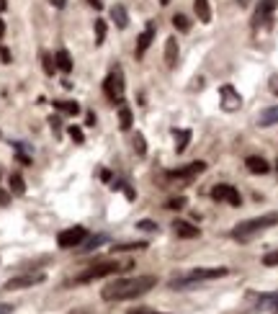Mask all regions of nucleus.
<instances>
[{"label": "nucleus", "mask_w": 278, "mask_h": 314, "mask_svg": "<svg viewBox=\"0 0 278 314\" xmlns=\"http://www.w3.org/2000/svg\"><path fill=\"white\" fill-rule=\"evenodd\" d=\"M103 91L108 96V101H114V103H124V75L119 67H114L111 72H108V78L103 83Z\"/></svg>", "instance_id": "nucleus-5"}, {"label": "nucleus", "mask_w": 278, "mask_h": 314, "mask_svg": "<svg viewBox=\"0 0 278 314\" xmlns=\"http://www.w3.org/2000/svg\"><path fill=\"white\" fill-rule=\"evenodd\" d=\"M88 5H93L96 10H101V8H103V3H101V0H88Z\"/></svg>", "instance_id": "nucleus-41"}, {"label": "nucleus", "mask_w": 278, "mask_h": 314, "mask_svg": "<svg viewBox=\"0 0 278 314\" xmlns=\"http://www.w3.org/2000/svg\"><path fill=\"white\" fill-rule=\"evenodd\" d=\"M111 21L119 28H127L129 26V13H127V8H124V5H114L111 8Z\"/></svg>", "instance_id": "nucleus-17"}, {"label": "nucleus", "mask_w": 278, "mask_h": 314, "mask_svg": "<svg viewBox=\"0 0 278 314\" xmlns=\"http://www.w3.org/2000/svg\"><path fill=\"white\" fill-rule=\"evenodd\" d=\"M276 224H278V211H268L263 216H255V219H247V221L237 224V227L232 229V237H235V240H250L253 234L268 229V227H276Z\"/></svg>", "instance_id": "nucleus-3"}, {"label": "nucleus", "mask_w": 278, "mask_h": 314, "mask_svg": "<svg viewBox=\"0 0 278 314\" xmlns=\"http://www.w3.org/2000/svg\"><path fill=\"white\" fill-rule=\"evenodd\" d=\"M41 67H44V72L46 75H54V70H57V62H54V57L52 54H41Z\"/></svg>", "instance_id": "nucleus-28"}, {"label": "nucleus", "mask_w": 278, "mask_h": 314, "mask_svg": "<svg viewBox=\"0 0 278 314\" xmlns=\"http://www.w3.org/2000/svg\"><path fill=\"white\" fill-rule=\"evenodd\" d=\"M219 96H222V108H224L227 113L237 111V108L242 106V96L235 91V85H222V88H219Z\"/></svg>", "instance_id": "nucleus-11"}, {"label": "nucleus", "mask_w": 278, "mask_h": 314, "mask_svg": "<svg viewBox=\"0 0 278 314\" xmlns=\"http://www.w3.org/2000/svg\"><path fill=\"white\" fill-rule=\"evenodd\" d=\"M183 206H185V196H178V199H170L165 209H170V211H180Z\"/></svg>", "instance_id": "nucleus-31"}, {"label": "nucleus", "mask_w": 278, "mask_h": 314, "mask_svg": "<svg viewBox=\"0 0 278 314\" xmlns=\"http://www.w3.org/2000/svg\"><path fill=\"white\" fill-rule=\"evenodd\" d=\"M106 242V234H98V237H90V240L85 242V247H80L83 252H90V250H96L98 245H103Z\"/></svg>", "instance_id": "nucleus-29"}, {"label": "nucleus", "mask_w": 278, "mask_h": 314, "mask_svg": "<svg viewBox=\"0 0 278 314\" xmlns=\"http://www.w3.org/2000/svg\"><path fill=\"white\" fill-rule=\"evenodd\" d=\"M103 39H106V21H96V44H103Z\"/></svg>", "instance_id": "nucleus-32"}, {"label": "nucleus", "mask_w": 278, "mask_h": 314, "mask_svg": "<svg viewBox=\"0 0 278 314\" xmlns=\"http://www.w3.org/2000/svg\"><path fill=\"white\" fill-rule=\"evenodd\" d=\"M119 129L121 131H129L132 129V111H129V106H119Z\"/></svg>", "instance_id": "nucleus-22"}, {"label": "nucleus", "mask_w": 278, "mask_h": 314, "mask_svg": "<svg viewBox=\"0 0 278 314\" xmlns=\"http://www.w3.org/2000/svg\"><path fill=\"white\" fill-rule=\"evenodd\" d=\"M67 134H70V137H72L77 144H83V142H85V137H83V129H80V126H70V129H67Z\"/></svg>", "instance_id": "nucleus-33"}, {"label": "nucleus", "mask_w": 278, "mask_h": 314, "mask_svg": "<svg viewBox=\"0 0 278 314\" xmlns=\"http://www.w3.org/2000/svg\"><path fill=\"white\" fill-rule=\"evenodd\" d=\"M5 8H8V0H0V13H3Z\"/></svg>", "instance_id": "nucleus-44"}, {"label": "nucleus", "mask_w": 278, "mask_h": 314, "mask_svg": "<svg viewBox=\"0 0 278 314\" xmlns=\"http://www.w3.org/2000/svg\"><path fill=\"white\" fill-rule=\"evenodd\" d=\"M276 170H278V162H276Z\"/></svg>", "instance_id": "nucleus-46"}, {"label": "nucleus", "mask_w": 278, "mask_h": 314, "mask_svg": "<svg viewBox=\"0 0 278 314\" xmlns=\"http://www.w3.org/2000/svg\"><path fill=\"white\" fill-rule=\"evenodd\" d=\"M54 62H57V70H62V72H72V57H70L67 49H59V52L54 54Z\"/></svg>", "instance_id": "nucleus-18"}, {"label": "nucleus", "mask_w": 278, "mask_h": 314, "mask_svg": "<svg viewBox=\"0 0 278 314\" xmlns=\"http://www.w3.org/2000/svg\"><path fill=\"white\" fill-rule=\"evenodd\" d=\"M46 276L44 273H23V276H15L10 281H5V291H21V289H31L36 283H44Z\"/></svg>", "instance_id": "nucleus-7"}, {"label": "nucleus", "mask_w": 278, "mask_h": 314, "mask_svg": "<svg viewBox=\"0 0 278 314\" xmlns=\"http://www.w3.org/2000/svg\"><path fill=\"white\" fill-rule=\"evenodd\" d=\"M85 124H88V126H96V113H93V111L85 113Z\"/></svg>", "instance_id": "nucleus-39"}, {"label": "nucleus", "mask_w": 278, "mask_h": 314, "mask_svg": "<svg viewBox=\"0 0 278 314\" xmlns=\"http://www.w3.org/2000/svg\"><path fill=\"white\" fill-rule=\"evenodd\" d=\"M0 137H3V134H0Z\"/></svg>", "instance_id": "nucleus-47"}, {"label": "nucleus", "mask_w": 278, "mask_h": 314, "mask_svg": "<svg viewBox=\"0 0 278 314\" xmlns=\"http://www.w3.org/2000/svg\"><path fill=\"white\" fill-rule=\"evenodd\" d=\"M258 304H260V307H268L273 314H278V291H273V294H263V296L258 299Z\"/></svg>", "instance_id": "nucleus-23"}, {"label": "nucleus", "mask_w": 278, "mask_h": 314, "mask_svg": "<svg viewBox=\"0 0 278 314\" xmlns=\"http://www.w3.org/2000/svg\"><path fill=\"white\" fill-rule=\"evenodd\" d=\"M245 165H247V170H250L253 175H266V173L271 170L268 160H263V157H258V155H250V157L245 160Z\"/></svg>", "instance_id": "nucleus-14"}, {"label": "nucleus", "mask_w": 278, "mask_h": 314, "mask_svg": "<svg viewBox=\"0 0 278 314\" xmlns=\"http://www.w3.org/2000/svg\"><path fill=\"white\" fill-rule=\"evenodd\" d=\"M237 3H240V5H247V3H250V0H237Z\"/></svg>", "instance_id": "nucleus-45"}, {"label": "nucleus", "mask_w": 278, "mask_h": 314, "mask_svg": "<svg viewBox=\"0 0 278 314\" xmlns=\"http://www.w3.org/2000/svg\"><path fill=\"white\" fill-rule=\"evenodd\" d=\"M263 265H266V268H276L278 265V250L266 252V255H263Z\"/></svg>", "instance_id": "nucleus-30"}, {"label": "nucleus", "mask_w": 278, "mask_h": 314, "mask_svg": "<svg viewBox=\"0 0 278 314\" xmlns=\"http://www.w3.org/2000/svg\"><path fill=\"white\" fill-rule=\"evenodd\" d=\"M157 286V276H137V278H119L114 283L101 291V296L106 302H124V299H134V296H142L149 289Z\"/></svg>", "instance_id": "nucleus-1"}, {"label": "nucleus", "mask_w": 278, "mask_h": 314, "mask_svg": "<svg viewBox=\"0 0 278 314\" xmlns=\"http://www.w3.org/2000/svg\"><path fill=\"white\" fill-rule=\"evenodd\" d=\"M49 124H52V131L59 137V134H62V121H59V116H52V118H49Z\"/></svg>", "instance_id": "nucleus-36"}, {"label": "nucleus", "mask_w": 278, "mask_h": 314, "mask_svg": "<svg viewBox=\"0 0 278 314\" xmlns=\"http://www.w3.org/2000/svg\"><path fill=\"white\" fill-rule=\"evenodd\" d=\"M0 59H3L5 65H10V49L8 47H0Z\"/></svg>", "instance_id": "nucleus-38"}, {"label": "nucleus", "mask_w": 278, "mask_h": 314, "mask_svg": "<svg viewBox=\"0 0 278 314\" xmlns=\"http://www.w3.org/2000/svg\"><path fill=\"white\" fill-rule=\"evenodd\" d=\"M211 199H216V201H227L229 206H240V204H242L240 191H237L235 186H229V183L214 186V188H211Z\"/></svg>", "instance_id": "nucleus-8"}, {"label": "nucleus", "mask_w": 278, "mask_h": 314, "mask_svg": "<svg viewBox=\"0 0 278 314\" xmlns=\"http://www.w3.org/2000/svg\"><path fill=\"white\" fill-rule=\"evenodd\" d=\"M173 26L178 28V31H191V21H188V16H183V13H175L173 16Z\"/></svg>", "instance_id": "nucleus-25"}, {"label": "nucleus", "mask_w": 278, "mask_h": 314, "mask_svg": "<svg viewBox=\"0 0 278 314\" xmlns=\"http://www.w3.org/2000/svg\"><path fill=\"white\" fill-rule=\"evenodd\" d=\"M173 229H175V234L178 237H183V240H193V237H198L201 234V229L198 227H193L191 221H173Z\"/></svg>", "instance_id": "nucleus-13"}, {"label": "nucleus", "mask_w": 278, "mask_h": 314, "mask_svg": "<svg viewBox=\"0 0 278 314\" xmlns=\"http://www.w3.org/2000/svg\"><path fill=\"white\" fill-rule=\"evenodd\" d=\"M227 273H229V268H222V265L219 268H193L191 273L178 276V278L170 281V289H173V291H183V289L196 286V283H201V281H214V278H222Z\"/></svg>", "instance_id": "nucleus-2"}, {"label": "nucleus", "mask_w": 278, "mask_h": 314, "mask_svg": "<svg viewBox=\"0 0 278 314\" xmlns=\"http://www.w3.org/2000/svg\"><path fill=\"white\" fill-rule=\"evenodd\" d=\"M85 240H88V229H85V227H70V229H65V232L57 234V245H59L62 250L80 247Z\"/></svg>", "instance_id": "nucleus-6"}, {"label": "nucleus", "mask_w": 278, "mask_h": 314, "mask_svg": "<svg viewBox=\"0 0 278 314\" xmlns=\"http://www.w3.org/2000/svg\"><path fill=\"white\" fill-rule=\"evenodd\" d=\"M276 124H278V106H271V108H266L258 116V126H263V129L276 126Z\"/></svg>", "instance_id": "nucleus-16"}, {"label": "nucleus", "mask_w": 278, "mask_h": 314, "mask_svg": "<svg viewBox=\"0 0 278 314\" xmlns=\"http://www.w3.org/2000/svg\"><path fill=\"white\" fill-rule=\"evenodd\" d=\"M137 229H142V232H154V229H157V224L149 221V219H142V221H137Z\"/></svg>", "instance_id": "nucleus-34"}, {"label": "nucleus", "mask_w": 278, "mask_h": 314, "mask_svg": "<svg viewBox=\"0 0 278 314\" xmlns=\"http://www.w3.org/2000/svg\"><path fill=\"white\" fill-rule=\"evenodd\" d=\"M0 314H13V304H0Z\"/></svg>", "instance_id": "nucleus-40"}, {"label": "nucleus", "mask_w": 278, "mask_h": 314, "mask_svg": "<svg viewBox=\"0 0 278 314\" xmlns=\"http://www.w3.org/2000/svg\"><path fill=\"white\" fill-rule=\"evenodd\" d=\"M54 108L62 111V113H67V116H77V113H80V106H77L75 101H54Z\"/></svg>", "instance_id": "nucleus-20"}, {"label": "nucleus", "mask_w": 278, "mask_h": 314, "mask_svg": "<svg viewBox=\"0 0 278 314\" xmlns=\"http://www.w3.org/2000/svg\"><path fill=\"white\" fill-rule=\"evenodd\" d=\"M165 62H167V67L178 65V39L175 36H170L165 41Z\"/></svg>", "instance_id": "nucleus-15"}, {"label": "nucleus", "mask_w": 278, "mask_h": 314, "mask_svg": "<svg viewBox=\"0 0 278 314\" xmlns=\"http://www.w3.org/2000/svg\"><path fill=\"white\" fill-rule=\"evenodd\" d=\"M152 41H154V21H149L147 28L139 34V39H137V57H144V52L149 49Z\"/></svg>", "instance_id": "nucleus-12"}, {"label": "nucleus", "mask_w": 278, "mask_h": 314, "mask_svg": "<svg viewBox=\"0 0 278 314\" xmlns=\"http://www.w3.org/2000/svg\"><path fill=\"white\" fill-rule=\"evenodd\" d=\"M175 134V152H185V147H188V142H191V131L188 129H175L173 131Z\"/></svg>", "instance_id": "nucleus-21"}, {"label": "nucleus", "mask_w": 278, "mask_h": 314, "mask_svg": "<svg viewBox=\"0 0 278 314\" xmlns=\"http://www.w3.org/2000/svg\"><path fill=\"white\" fill-rule=\"evenodd\" d=\"M129 314H165V312L149 309V307H137V309H129Z\"/></svg>", "instance_id": "nucleus-35"}, {"label": "nucleus", "mask_w": 278, "mask_h": 314, "mask_svg": "<svg viewBox=\"0 0 278 314\" xmlns=\"http://www.w3.org/2000/svg\"><path fill=\"white\" fill-rule=\"evenodd\" d=\"M52 5H54V8H65L67 0H52Z\"/></svg>", "instance_id": "nucleus-42"}, {"label": "nucleus", "mask_w": 278, "mask_h": 314, "mask_svg": "<svg viewBox=\"0 0 278 314\" xmlns=\"http://www.w3.org/2000/svg\"><path fill=\"white\" fill-rule=\"evenodd\" d=\"M3 36H5V21L0 18V39H3Z\"/></svg>", "instance_id": "nucleus-43"}, {"label": "nucleus", "mask_w": 278, "mask_h": 314, "mask_svg": "<svg viewBox=\"0 0 278 314\" xmlns=\"http://www.w3.org/2000/svg\"><path fill=\"white\" fill-rule=\"evenodd\" d=\"M147 247V242H127V245H114L111 247V252L116 255V252H129V250H144Z\"/></svg>", "instance_id": "nucleus-26"}, {"label": "nucleus", "mask_w": 278, "mask_h": 314, "mask_svg": "<svg viewBox=\"0 0 278 314\" xmlns=\"http://www.w3.org/2000/svg\"><path fill=\"white\" fill-rule=\"evenodd\" d=\"M278 8V0H258L255 16H253V26H266L273 18V10Z\"/></svg>", "instance_id": "nucleus-10"}, {"label": "nucleus", "mask_w": 278, "mask_h": 314, "mask_svg": "<svg viewBox=\"0 0 278 314\" xmlns=\"http://www.w3.org/2000/svg\"><path fill=\"white\" fill-rule=\"evenodd\" d=\"M193 8H196V16H198L201 23H211V8H209V0H196Z\"/></svg>", "instance_id": "nucleus-19"}, {"label": "nucleus", "mask_w": 278, "mask_h": 314, "mask_svg": "<svg viewBox=\"0 0 278 314\" xmlns=\"http://www.w3.org/2000/svg\"><path fill=\"white\" fill-rule=\"evenodd\" d=\"M206 170V162L204 160H196V162H188V165H183L178 170H167V178L173 181V178H183V181H191V178L201 175Z\"/></svg>", "instance_id": "nucleus-9"}, {"label": "nucleus", "mask_w": 278, "mask_h": 314, "mask_svg": "<svg viewBox=\"0 0 278 314\" xmlns=\"http://www.w3.org/2000/svg\"><path fill=\"white\" fill-rule=\"evenodd\" d=\"M134 152L139 155V157H144L147 155V142H144V134H134Z\"/></svg>", "instance_id": "nucleus-27"}, {"label": "nucleus", "mask_w": 278, "mask_h": 314, "mask_svg": "<svg viewBox=\"0 0 278 314\" xmlns=\"http://www.w3.org/2000/svg\"><path fill=\"white\" fill-rule=\"evenodd\" d=\"M10 191L15 193V196H23V193H26V183H23V178L18 173L10 175Z\"/></svg>", "instance_id": "nucleus-24"}, {"label": "nucleus", "mask_w": 278, "mask_h": 314, "mask_svg": "<svg viewBox=\"0 0 278 314\" xmlns=\"http://www.w3.org/2000/svg\"><path fill=\"white\" fill-rule=\"evenodd\" d=\"M132 268V263L127 265H119V263H98V265H90L88 271H83L80 276H75V283H90V281H98V278H106V276H114L119 271H127Z\"/></svg>", "instance_id": "nucleus-4"}, {"label": "nucleus", "mask_w": 278, "mask_h": 314, "mask_svg": "<svg viewBox=\"0 0 278 314\" xmlns=\"http://www.w3.org/2000/svg\"><path fill=\"white\" fill-rule=\"evenodd\" d=\"M10 204V193L5 188H0V206H8Z\"/></svg>", "instance_id": "nucleus-37"}]
</instances>
